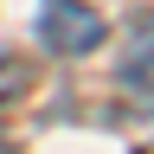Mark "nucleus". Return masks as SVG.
Here are the masks:
<instances>
[{
	"label": "nucleus",
	"instance_id": "obj_1",
	"mask_svg": "<svg viewBox=\"0 0 154 154\" xmlns=\"http://www.w3.org/2000/svg\"><path fill=\"white\" fill-rule=\"evenodd\" d=\"M38 38L51 51H96L103 45V13L84 7V0H45V19H38Z\"/></svg>",
	"mask_w": 154,
	"mask_h": 154
}]
</instances>
